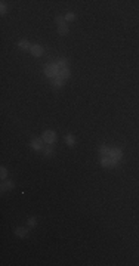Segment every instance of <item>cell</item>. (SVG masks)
Returning a JSON list of instances; mask_svg holds the SVG:
<instances>
[{"mask_svg": "<svg viewBox=\"0 0 139 266\" xmlns=\"http://www.w3.org/2000/svg\"><path fill=\"white\" fill-rule=\"evenodd\" d=\"M45 74L50 80L55 79V77L59 75V67H58L56 64H49V65H46V68H45Z\"/></svg>", "mask_w": 139, "mask_h": 266, "instance_id": "cell-1", "label": "cell"}, {"mask_svg": "<svg viewBox=\"0 0 139 266\" xmlns=\"http://www.w3.org/2000/svg\"><path fill=\"white\" fill-rule=\"evenodd\" d=\"M42 138H43L45 143H47V145H52V143H55L56 142V133L53 130H46L45 133L42 135Z\"/></svg>", "mask_w": 139, "mask_h": 266, "instance_id": "cell-2", "label": "cell"}, {"mask_svg": "<svg viewBox=\"0 0 139 266\" xmlns=\"http://www.w3.org/2000/svg\"><path fill=\"white\" fill-rule=\"evenodd\" d=\"M107 157H110V158L116 160V161H120L123 157V151L120 149V148H110L108 149V155Z\"/></svg>", "mask_w": 139, "mask_h": 266, "instance_id": "cell-3", "label": "cell"}, {"mask_svg": "<svg viewBox=\"0 0 139 266\" xmlns=\"http://www.w3.org/2000/svg\"><path fill=\"white\" fill-rule=\"evenodd\" d=\"M31 148H33L34 151H43L45 149V141H43V138H36L31 141Z\"/></svg>", "mask_w": 139, "mask_h": 266, "instance_id": "cell-4", "label": "cell"}, {"mask_svg": "<svg viewBox=\"0 0 139 266\" xmlns=\"http://www.w3.org/2000/svg\"><path fill=\"white\" fill-rule=\"evenodd\" d=\"M118 161L110 158V157H101V166L102 167H117Z\"/></svg>", "mask_w": 139, "mask_h": 266, "instance_id": "cell-5", "label": "cell"}, {"mask_svg": "<svg viewBox=\"0 0 139 266\" xmlns=\"http://www.w3.org/2000/svg\"><path fill=\"white\" fill-rule=\"evenodd\" d=\"M30 52L33 53V56L40 58V56H43V53H45V49H43V47H42L40 45H33V46H31V49H30Z\"/></svg>", "mask_w": 139, "mask_h": 266, "instance_id": "cell-6", "label": "cell"}, {"mask_svg": "<svg viewBox=\"0 0 139 266\" xmlns=\"http://www.w3.org/2000/svg\"><path fill=\"white\" fill-rule=\"evenodd\" d=\"M64 81H65V80L61 79V77L58 75V77H55V79L50 80V85L53 86V89H61L62 86H64Z\"/></svg>", "mask_w": 139, "mask_h": 266, "instance_id": "cell-7", "label": "cell"}, {"mask_svg": "<svg viewBox=\"0 0 139 266\" xmlns=\"http://www.w3.org/2000/svg\"><path fill=\"white\" fill-rule=\"evenodd\" d=\"M13 188H15V183H13V182L12 181H3L2 182V186H0V191H2V192H5V191H9V189H13Z\"/></svg>", "mask_w": 139, "mask_h": 266, "instance_id": "cell-8", "label": "cell"}, {"mask_svg": "<svg viewBox=\"0 0 139 266\" xmlns=\"http://www.w3.org/2000/svg\"><path fill=\"white\" fill-rule=\"evenodd\" d=\"M15 235L19 238H25L28 235V228H21V226L15 228Z\"/></svg>", "mask_w": 139, "mask_h": 266, "instance_id": "cell-9", "label": "cell"}, {"mask_svg": "<svg viewBox=\"0 0 139 266\" xmlns=\"http://www.w3.org/2000/svg\"><path fill=\"white\" fill-rule=\"evenodd\" d=\"M59 77L64 80H68L71 77V71H70V68H61L59 70Z\"/></svg>", "mask_w": 139, "mask_h": 266, "instance_id": "cell-10", "label": "cell"}, {"mask_svg": "<svg viewBox=\"0 0 139 266\" xmlns=\"http://www.w3.org/2000/svg\"><path fill=\"white\" fill-rule=\"evenodd\" d=\"M56 65L59 67V70H61V68H68V65H70V61H68L67 58H59V59L56 61Z\"/></svg>", "mask_w": 139, "mask_h": 266, "instance_id": "cell-11", "label": "cell"}, {"mask_svg": "<svg viewBox=\"0 0 139 266\" xmlns=\"http://www.w3.org/2000/svg\"><path fill=\"white\" fill-rule=\"evenodd\" d=\"M31 46L33 45H30V41H27V40H21V41L18 43V47H19L21 51H30Z\"/></svg>", "mask_w": 139, "mask_h": 266, "instance_id": "cell-12", "label": "cell"}, {"mask_svg": "<svg viewBox=\"0 0 139 266\" xmlns=\"http://www.w3.org/2000/svg\"><path fill=\"white\" fill-rule=\"evenodd\" d=\"M65 143H67L68 147H74V145H76V138H74V135L68 133V135L65 136Z\"/></svg>", "mask_w": 139, "mask_h": 266, "instance_id": "cell-13", "label": "cell"}, {"mask_svg": "<svg viewBox=\"0 0 139 266\" xmlns=\"http://www.w3.org/2000/svg\"><path fill=\"white\" fill-rule=\"evenodd\" d=\"M70 33V28L67 27V24L65 25H61V27H58V34L59 36H67Z\"/></svg>", "mask_w": 139, "mask_h": 266, "instance_id": "cell-14", "label": "cell"}, {"mask_svg": "<svg viewBox=\"0 0 139 266\" xmlns=\"http://www.w3.org/2000/svg\"><path fill=\"white\" fill-rule=\"evenodd\" d=\"M65 22H67V21H65V17H59V15H58V17L55 18V24L58 25V27H61V25H65Z\"/></svg>", "mask_w": 139, "mask_h": 266, "instance_id": "cell-15", "label": "cell"}, {"mask_svg": "<svg viewBox=\"0 0 139 266\" xmlns=\"http://www.w3.org/2000/svg\"><path fill=\"white\" fill-rule=\"evenodd\" d=\"M43 152H45V157H50V155L53 154V147H52V145H47V147H45Z\"/></svg>", "mask_w": 139, "mask_h": 266, "instance_id": "cell-16", "label": "cell"}, {"mask_svg": "<svg viewBox=\"0 0 139 266\" xmlns=\"http://www.w3.org/2000/svg\"><path fill=\"white\" fill-rule=\"evenodd\" d=\"M108 149H110V148H107L105 145H101L99 147V155L101 157H107V155H108Z\"/></svg>", "mask_w": 139, "mask_h": 266, "instance_id": "cell-17", "label": "cell"}, {"mask_svg": "<svg viewBox=\"0 0 139 266\" xmlns=\"http://www.w3.org/2000/svg\"><path fill=\"white\" fill-rule=\"evenodd\" d=\"M27 223H28V228H36V225H37V219H36V217H30Z\"/></svg>", "mask_w": 139, "mask_h": 266, "instance_id": "cell-18", "label": "cell"}, {"mask_svg": "<svg viewBox=\"0 0 139 266\" xmlns=\"http://www.w3.org/2000/svg\"><path fill=\"white\" fill-rule=\"evenodd\" d=\"M74 19H76V15H74L72 12H68L67 15H65V21H67V22H71V21H74Z\"/></svg>", "mask_w": 139, "mask_h": 266, "instance_id": "cell-19", "label": "cell"}, {"mask_svg": "<svg viewBox=\"0 0 139 266\" xmlns=\"http://www.w3.org/2000/svg\"><path fill=\"white\" fill-rule=\"evenodd\" d=\"M0 177H2V181H5L6 177H7V170H6V167H0Z\"/></svg>", "mask_w": 139, "mask_h": 266, "instance_id": "cell-20", "label": "cell"}, {"mask_svg": "<svg viewBox=\"0 0 139 266\" xmlns=\"http://www.w3.org/2000/svg\"><path fill=\"white\" fill-rule=\"evenodd\" d=\"M0 12H2V15H5L6 12H7V5H6V2H2V6H0Z\"/></svg>", "mask_w": 139, "mask_h": 266, "instance_id": "cell-21", "label": "cell"}]
</instances>
